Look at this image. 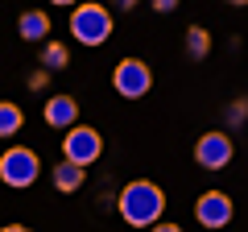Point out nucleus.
<instances>
[{
    "mask_svg": "<svg viewBox=\"0 0 248 232\" xmlns=\"http://www.w3.org/2000/svg\"><path fill=\"white\" fill-rule=\"evenodd\" d=\"M116 212L124 215V224L133 228H153V220L166 215V191L149 179H137V182H124V191L116 195Z\"/></svg>",
    "mask_w": 248,
    "mask_h": 232,
    "instance_id": "obj_1",
    "label": "nucleus"
},
{
    "mask_svg": "<svg viewBox=\"0 0 248 232\" xmlns=\"http://www.w3.org/2000/svg\"><path fill=\"white\" fill-rule=\"evenodd\" d=\"M112 25H116L112 9L108 4H95V0H79L75 13H71V37L79 46H104L112 37Z\"/></svg>",
    "mask_w": 248,
    "mask_h": 232,
    "instance_id": "obj_2",
    "label": "nucleus"
},
{
    "mask_svg": "<svg viewBox=\"0 0 248 232\" xmlns=\"http://www.w3.org/2000/svg\"><path fill=\"white\" fill-rule=\"evenodd\" d=\"M37 174H42V158H37V149H29V145H13V149L0 153V182L13 191H25L37 182Z\"/></svg>",
    "mask_w": 248,
    "mask_h": 232,
    "instance_id": "obj_3",
    "label": "nucleus"
},
{
    "mask_svg": "<svg viewBox=\"0 0 248 232\" xmlns=\"http://www.w3.org/2000/svg\"><path fill=\"white\" fill-rule=\"evenodd\" d=\"M99 153H104V137L91 125H71L66 129V137H62V158L79 162V166H91V162H99Z\"/></svg>",
    "mask_w": 248,
    "mask_h": 232,
    "instance_id": "obj_4",
    "label": "nucleus"
},
{
    "mask_svg": "<svg viewBox=\"0 0 248 232\" xmlns=\"http://www.w3.org/2000/svg\"><path fill=\"white\" fill-rule=\"evenodd\" d=\"M112 87L120 91L124 99H141L145 91L153 87V71L141 63V58H120L112 71Z\"/></svg>",
    "mask_w": 248,
    "mask_h": 232,
    "instance_id": "obj_5",
    "label": "nucleus"
},
{
    "mask_svg": "<svg viewBox=\"0 0 248 232\" xmlns=\"http://www.w3.org/2000/svg\"><path fill=\"white\" fill-rule=\"evenodd\" d=\"M232 153H236V145H232V137L223 133V129L203 133V137H199V145H195V162L203 170H223L232 162Z\"/></svg>",
    "mask_w": 248,
    "mask_h": 232,
    "instance_id": "obj_6",
    "label": "nucleus"
},
{
    "mask_svg": "<svg viewBox=\"0 0 248 232\" xmlns=\"http://www.w3.org/2000/svg\"><path fill=\"white\" fill-rule=\"evenodd\" d=\"M195 220L203 228H228L232 224V199L223 191H203L195 203Z\"/></svg>",
    "mask_w": 248,
    "mask_h": 232,
    "instance_id": "obj_7",
    "label": "nucleus"
},
{
    "mask_svg": "<svg viewBox=\"0 0 248 232\" xmlns=\"http://www.w3.org/2000/svg\"><path fill=\"white\" fill-rule=\"evenodd\" d=\"M79 120V99L75 96H50L46 99V125L50 129H71Z\"/></svg>",
    "mask_w": 248,
    "mask_h": 232,
    "instance_id": "obj_8",
    "label": "nucleus"
},
{
    "mask_svg": "<svg viewBox=\"0 0 248 232\" xmlns=\"http://www.w3.org/2000/svg\"><path fill=\"white\" fill-rule=\"evenodd\" d=\"M50 179H54V187H58L62 195H75V191L87 182V166H79V162H71V158H62L58 166H54Z\"/></svg>",
    "mask_w": 248,
    "mask_h": 232,
    "instance_id": "obj_9",
    "label": "nucleus"
},
{
    "mask_svg": "<svg viewBox=\"0 0 248 232\" xmlns=\"http://www.w3.org/2000/svg\"><path fill=\"white\" fill-rule=\"evenodd\" d=\"M17 33L25 37V42H46L50 37V17H46L42 9H29L17 17Z\"/></svg>",
    "mask_w": 248,
    "mask_h": 232,
    "instance_id": "obj_10",
    "label": "nucleus"
},
{
    "mask_svg": "<svg viewBox=\"0 0 248 232\" xmlns=\"http://www.w3.org/2000/svg\"><path fill=\"white\" fill-rule=\"evenodd\" d=\"M186 54H190L195 63H203L207 54H211V33H207L203 25H190V29H186Z\"/></svg>",
    "mask_w": 248,
    "mask_h": 232,
    "instance_id": "obj_11",
    "label": "nucleus"
},
{
    "mask_svg": "<svg viewBox=\"0 0 248 232\" xmlns=\"http://www.w3.org/2000/svg\"><path fill=\"white\" fill-rule=\"evenodd\" d=\"M42 66H46V71H66V66H71V50H66V46H62V42H46L42 46Z\"/></svg>",
    "mask_w": 248,
    "mask_h": 232,
    "instance_id": "obj_12",
    "label": "nucleus"
},
{
    "mask_svg": "<svg viewBox=\"0 0 248 232\" xmlns=\"http://www.w3.org/2000/svg\"><path fill=\"white\" fill-rule=\"evenodd\" d=\"M21 125H25V112L13 99H0V137H13Z\"/></svg>",
    "mask_w": 248,
    "mask_h": 232,
    "instance_id": "obj_13",
    "label": "nucleus"
},
{
    "mask_svg": "<svg viewBox=\"0 0 248 232\" xmlns=\"http://www.w3.org/2000/svg\"><path fill=\"white\" fill-rule=\"evenodd\" d=\"M244 116H248V104H244V99H232L228 112H223V120H228L232 129H240V125H244Z\"/></svg>",
    "mask_w": 248,
    "mask_h": 232,
    "instance_id": "obj_14",
    "label": "nucleus"
},
{
    "mask_svg": "<svg viewBox=\"0 0 248 232\" xmlns=\"http://www.w3.org/2000/svg\"><path fill=\"white\" fill-rule=\"evenodd\" d=\"M46 83H50V71H46V66H37V71L29 75V87H33V91H46Z\"/></svg>",
    "mask_w": 248,
    "mask_h": 232,
    "instance_id": "obj_15",
    "label": "nucleus"
},
{
    "mask_svg": "<svg viewBox=\"0 0 248 232\" xmlns=\"http://www.w3.org/2000/svg\"><path fill=\"white\" fill-rule=\"evenodd\" d=\"M149 4H153V13H174L182 0H149Z\"/></svg>",
    "mask_w": 248,
    "mask_h": 232,
    "instance_id": "obj_16",
    "label": "nucleus"
},
{
    "mask_svg": "<svg viewBox=\"0 0 248 232\" xmlns=\"http://www.w3.org/2000/svg\"><path fill=\"white\" fill-rule=\"evenodd\" d=\"M141 0H112V9H120V13H133Z\"/></svg>",
    "mask_w": 248,
    "mask_h": 232,
    "instance_id": "obj_17",
    "label": "nucleus"
},
{
    "mask_svg": "<svg viewBox=\"0 0 248 232\" xmlns=\"http://www.w3.org/2000/svg\"><path fill=\"white\" fill-rule=\"evenodd\" d=\"M46 4H58V9H71V4H79V0H46Z\"/></svg>",
    "mask_w": 248,
    "mask_h": 232,
    "instance_id": "obj_18",
    "label": "nucleus"
},
{
    "mask_svg": "<svg viewBox=\"0 0 248 232\" xmlns=\"http://www.w3.org/2000/svg\"><path fill=\"white\" fill-rule=\"evenodd\" d=\"M228 4H232V9H244V4H248V0H228Z\"/></svg>",
    "mask_w": 248,
    "mask_h": 232,
    "instance_id": "obj_19",
    "label": "nucleus"
}]
</instances>
